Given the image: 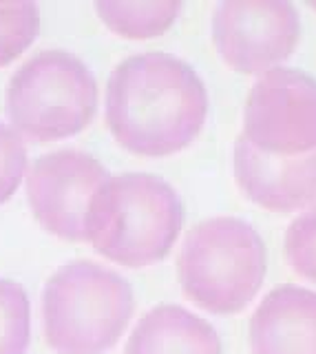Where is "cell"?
<instances>
[{"label": "cell", "instance_id": "cell-7", "mask_svg": "<svg viewBox=\"0 0 316 354\" xmlns=\"http://www.w3.org/2000/svg\"><path fill=\"white\" fill-rule=\"evenodd\" d=\"M108 173L93 155L62 149L40 155L27 175V199L38 224L64 241H89L91 208Z\"/></svg>", "mask_w": 316, "mask_h": 354}, {"label": "cell", "instance_id": "cell-3", "mask_svg": "<svg viewBox=\"0 0 316 354\" xmlns=\"http://www.w3.org/2000/svg\"><path fill=\"white\" fill-rule=\"evenodd\" d=\"M133 288L104 266L75 259L60 266L42 290V330L58 354H106L133 317Z\"/></svg>", "mask_w": 316, "mask_h": 354}, {"label": "cell", "instance_id": "cell-10", "mask_svg": "<svg viewBox=\"0 0 316 354\" xmlns=\"http://www.w3.org/2000/svg\"><path fill=\"white\" fill-rule=\"evenodd\" d=\"M253 354H316V292L279 286L250 317Z\"/></svg>", "mask_w": 316, "mask_h": 354}, {"label": "cell", "instance_id": "cell-15", "mask_svg": "<svg viewBox=\"0 0 316 354\" xmlns=\"http://www.w3.org/2000/svg\"><path fill=\"white\" fill-rule=\"evenodd\" d=\"M286 257L294 272L316 283V206L288 226Z\"/></svg>", "mask_w": 316, "mask_h": 354}, {"label": "cell", "instance_id": "cell-2", "mask_svg": "<svg viewBox=\"0 0 316 354\" xmlns=\"http://www.w3.org/2000/svg\"><path fill=\"white\" fill-rule=\"evenodd\" d=\"M184 226V204L166 180L150 173L111 175L93 208L89 241L102 257L126 268L161 261Z\"/></svg>", "mask_w": 316, "mask_h": 354}, {"label": "cell", "instance_id": "cell-5", "mask_svg": "<svg viewBox=\"0 0 316 354\" xmlns=\"http://www.w3.org/2000/svg\"><path fill=\"white\" fill-rule=\"evenodd\" d=\"M5 111L14 131L38 144L78 136L97 111L95 75L69 51H40L9 77Z\"/></svg>", "mask_w": 316, "mask_h": 354}, {"label": "cell", "instance_id": "cell-9", "mask_svg": "<svg viewBox=\"0 0 316 354\" xmlns=\"http://www.w3.org/2000/svg\"><path fill=\"white\" fill-rule=\"evenodd\" d=\"M235 180L241 193L272 213L316 206V151L294 158L268 155L244 136L235 140Z\"/></svg>", "mask_w": 316, "mask_h": 354}, {"label": "cell", "instance_id": "cell-13", "mask_svg": "<svg viewBox=\"0 0 316 354\" xmlns=\"http://www.w3.org/2000/svg\"><path fill=\"white\" fill-rule=\"evenodd\" d=\"M31 341V304L18 281L0 279V354H25Z\"/></svg>", "mask_w": 316, "mask_h": 354}, {"label": "cell", "instance_id": "cell-12", "mask_svg": "<svg viewBox=\"0 0 316 354\" xmlns=\"http://www.w3.org/2000/svg\"><path fill=\"white\" fill-rule=\"evenodd\" d=\"M97 16L117 36L148 40L166 33L181 11L177 0H102L95 3Z\"/></svg>", "mask_w": 316, "mask_h": 354}, {"label": "cell", "instance_id": "cell-14", "mask_svg": "<svg viewBox=\"0 0 316 354\" xmlns=\"http://www.w3.org/2000/svg\"><path fill=\"white\" fill-rule=\"evenodd\" d=\"M40 33V9L36 3L0 5V69L23 55Z\"/></svg>", "mask_w": 316, "mask_h": 354}, {"label": "cell", "instance_id": "cell-16", "mask_svg": "<svg viewBox=\"0 0 316 354\" xmlns=\"http://www.w3.org/2000/svg\"><path fill=\"white\" fill-rule=\"evenodd\" d=\"M27 171V147L20 133L0 122V206L12 199Z\"/></svg>", "mask_w": 316, "mask_h": 354}, {"label": "cell", "instance_id": "cell-1", "mask_svg": "<svg viewBox=\"0 0 316 354\" xmlns=\"http://www.w3.org/2000/svg\"><path fill=\"white\" fill-rule=\"evenodd\" d=\"M208 118V88L188 62L164 51L122 60L108 75L104 120L119 147L166 158L197 140Z\"/></svg>", "mask_w": 316, "mask_h": 354}, {"label": "cell", "instance_id": "cell-4", "mask_svg": "<svg viewBox=\"0 0 316 354\" xmlns=\"http://www.w3.org/2000/svg\"><path fill=\"white\" fill-rule=\"evenodd\" d=\"M266 243L239 217H210L184 239L177 259L181 290L210 315H237L266 279Z\"/></svg>", "mask_w": 316, "mask_h": 354}, {"label": "cell", "instance_id": "cell-8", "mask_svg": "<svg viewBox=\"0 0 316 354\" xmlns=\"http://www.w3.org/2000/svg\"><path fill=\"white\" fill-rule=\"evenodd\" d=\"M301 20L286 0H224L213 14V40L230 69L261 75L294 53Z\"/></svg>", "mask_w": 316, "mask_h": 354}, {"label": "cell", "instance_id": "cell-6", "mask_svg": "<svg viewBox=\"0 0 316 354\" xmlns=\"http://www.w3.org/2000/svg\"><path fill=\"white\" fill-rule=\"evenodd\" d=\"M241 136L281 158L316 151V77L290 66L261 73L246 100Z\"/></svg>", "mask_w": 316, "mask_h": 354}, {"label": "cell", "instance_id": "cell-11", "mask_svg": "<svg viewBox=\"0 0 316 354\" xmlns=\"http://www.w3.org/2000/svg\"><path fill=\"white\" fill-rule=\"evenodd\" d=\"M124 354H221V339L206 319L164 304L137 321Z\"/></svg>", "mask_w": 316, "mask_h": 354}, {"label": "cell", "instance_id": "cell-17", "mask_svg": "<svg viewBox=\"0 0 316 354\" xmlns=\"http://www.w3.org/2000/svg\"><path fill=\"white\" fill-rule=\"evenodd\" d=\"M310 7H314V9H316V3H312V5H310Z\"/></svg>", "mask_w": 316, "mask_h": 354}]
</instances>
